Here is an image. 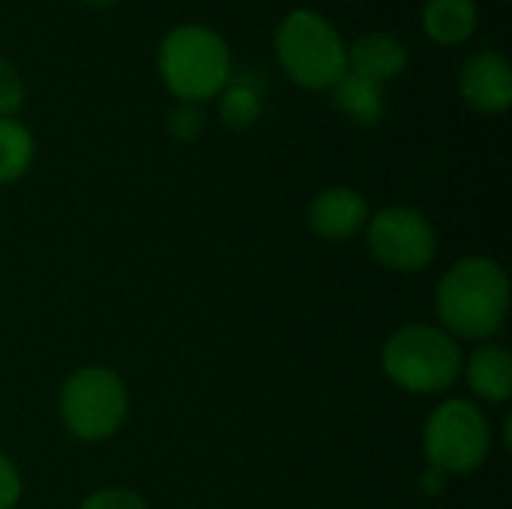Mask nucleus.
Segmentation results:
<instances>
[{
	"mask_svg": "<svg viewBox=\"0 0 512 509\" xmlns=\"http://www.w3.org/2000/svg\"><path fill=\"white\" fill-rule=\"evenodd\" d=\"M435 312L441 318V330L453 339H492L510 312V279L504 267L480 255L456 261L438 282Z\"/></svg>",
	"mask_w": 512,
	"mask_h": 509,
	"instance_id": "f257e3e1",
	"label": "nucleus"
},
{
	"mask_svg": "<svg viewBox=\"0 0 512 509\" xmlns=\"http://www.w3.org/2000/svg\"><path fill=\"white\" fill-rule=\"evenodd\" d=\"M156 69L177 102L201 105L228 87L234 75V57L219 30L189 21L162 36L156 48Z\"/></svg>",
	"mask_w": 512,
	"mask_h": 509,
	"instance_id": "f03ea898",
	"label": "nucleus"
},
{
	"mask_svg": "<svg viewBox=\"0 0 512 509\" xmlns=\"http://www.w3.org/2000/svg\"><path fill=\"white\" fill-rule=\"evenodd\" d=\"M384 375L417 396H438L456 387L465 372L459 339L432 324H408L396 330L381 348Z\"/></svg>",
	"mask_w": 512,
	"mask_h": 509,
	"instance_id": "7ed1b4c3",
	"label": "nucleus"
},
{
	"mask_svg": "<svg viewBox=\"0 0 512 509\" xmlns=\"http://www.w3.org/2000/svg\"><path fill=\"white\" fill-rule=\"evenodd\" d=\"M273 51L285 75L303 90H333L348 72V45L342 33L315 9H291L273 33Z\"/></svg>",
	"mask_w": 512,
	"mask_h": 509,
	"instance_id": "20e7f679",
	"label": "nucleus"
},
{
	"mask_svg": "<svg viewBox=\"0 0 512 509\" xmlns=\"http://www.w3.org/2000/svg\"><path fill=\"white\" fill-rule=\"evenodd\" d=\"M129 414V393L117 372L84 366L72 372L60 390V417L72 438L84 444L108 441L120 432Z\"/></svg>",
	"mask_w": 512,
	"mask_h": 509,
	"instance_id": "39448f33",
	"label": "nucleus"
},
{
	"mask_svg": "<svg viewBox=\"0 0 512 509\" xmlns=\"http://www.w3.org/2000/svg\"><path fill=\"white\" fill-rule=\"evenodd\" d=\"M423 447L438 474H471L489 459L492 426L474 402L450 399L432 411Z\"/></svg>",
	"mask_w": 512,
	"mask_h": 509,
	"instance_id": "423d86ee",
	"label": "nucleus"
},
{
	"mask_svg": "<svg viewBox=\"0 0 512 509\" xmlns=\"http://www.w3.org/2000/svg\"><path fill=\"white\" fill-rule=\"evenodd\" d=\"M369 252L393 273H420L435 261L438 237L432 222L405 204H393L369 216Z\"/></svg>",
	"mask_w": 512,
	"mask_h": 509,
	"instance_id": "0eeeda50",
	"label": "nucleus"
},
{
	"mask_svg": "<svg viewBox=\"0 0 512 509\" xmlns=\"http://www.w3.org/2000/svg\"><path fill=\"white\" fill-rule=\"evenodd\" d=\"M462 99L483 114H504L512 102V69L501 51H477L459 69Z\"/></svg>",
	"mask_w": 512,
	"mask_h": 509,
	"instance_id": "6e6552de",
	"label": "nucleus"
},
{
	"mask_svg": "<svg viewBox=\"0 0 512 509\" xmlns=\"http://www.w3.org/2000/svg\"><path fill=\"white\" fill-rule=\"evenodd\" d=\"M369 222V201L363 192L348 186H330L309 204V228L324 240H351Z\"/></svg>",
	"mask_w": 512,
	"mask_h": 509,
	"instance_id": "1a4fd4ad",
	"label": "nucleus"
},
{
	"mask_svg": "<svg viewBox=\"0 0 512 509\" xmlns=\"http://www.w3.org/2000/svg\"><path fill=\"white\" fill-rule=\"evenodd\" d=\"M405 66H408V48L393 33L369 30L348 45V72L366 81H375L381 87L399 78Z\"/></svg>",
	"mask_w": 512,
	"mask_h": 509,
	"instance_id": "9d476101",
	"label": "nucleus"
},
{
	"mask_svg": "<svg viewBox=\"0 0 512 509\" xmlns=\"http://www.w3.org/2000/svg\"><path fill=\"white\" fill-rule=\"evenodd\" d=\"M468 384L489 405H504L512 396V354L504 345H483L468 357Z\"/></svg>",
	"mask_w": 512,
	"mask_h": 509,
	"instance_id": "9b49d317",
	"label": "nucleus"
},
{
	"mask_svg": "<svg viewBox=\"0 0 512 509\" xmlns=\"http://www.w3.org/2000/svg\"><path fill=\"white\" fill-rule=\"evenodd\" d=\"M477 0H426L423 30L438 45H462L477 30Z\"/></svg>",
	"mask_w": 512,
	"mask_h": 509,
	"instance_id": "f8f14e48",
	"label": "nucleus"
},
{
	"mask_svg": "<svg viewBox=\"0 0 512 509\" xmlns=\"http://www.w3.org/2000/svg\"><path fill=\"white\" fill-rule=\"evenodd\" d=\"M333 102L357 126H378L384 120V114H387L384 87L375 84V81H366V78H360L354 72H345L333 84Z\"/></svg>",
	"mask_w": 512,
	"mask_h": 509,
	"instance_id": "ddd939ff",
	"label": "nucleus"
},
{
	"mask_svg": "<svg viewBox=\"0 0 512 509\" xmlns=\"http://www.w3.org/2000/svg\"><path fill=\"white\" fill-rule=\"evenodd\" d=\"M33 132L18 117H0V186L21 180L33 162Z\"/></svg>",
	"mask_w": 512,
	"mask_h": 509,
	"instance_id": "4468645a",
	"label": "nucleus"
},
{
	"mask_svg": "<svg viewBox=\"0 0 512 509\" xmlns=\"http://www.w3.org/2000/svg\"><path fill=\"white\" fill-rule=\"evenodd\" d=\"M216 99H219V117L231 129H249L264 111L261 87L255 81L243 78V75H231L228 87Z\"/></svg>",
	"mask_w": 512,
	"mask_h": 509,
	"instance_id": "2eb2a0df",
	"label": "nucleus"
},
{
	"mask_svg": "<svg viewBox=\"0 0 512 509\" xmlns=\"http://www.w3.org/2000/svg\"><path fill=\"white\" fill-rule=\"evenodd\" d=\"M27 99V87L12 60L0 57V117H15Z\"/></svg>",
	"mask_w": 512,
	"mask_h": 509,
	"instance_id": "dca6fc26",
	"label": "nucleus"
},
{
	"mask_svg": "<svg viewBox=\"0 0 512 509\" xmlns=\"http://www.w3.org/2000/svg\"><path fill=\"white\" fill-rule=\"evenodd\" d=\"M168 132L177 141H195L204 132V111L198 105H186L180 102L177 108H171L168 114Z\"/></svg>",
	"mask_w": 512,
	"mask_h": 509,
	"instance_id": "f3484780",
	"label": "nucleus"
},
{
	"mask_svg": "<svg viewBox=\"0 0 512 509\" xmlns=\"http://www.w3.org/2000/svg\"><path fill=\"white\" fill-rule=\"evenodd\" d=\"M78 509H147V504L141 495L111 486V489H99V492L87 495Z\"/></svg>",
	"mask_w": 512,
	"mask_h": 509,
	"instance_id": "a211bd4d",
	"label": "nucleus"
},
{
	"mask_svg": "<svg viewBox=\"0 0 512 509\" xmlns=\"http://www.w3.org/2000/svg\"><path fill=\"white\" fill-rule=\"evenodd\" d=\"M21 498V474L9 456L0 453V509H12Z\"/></svg>",
	"mask_w": 512,
	"mask_h": 509,
	"instance_id": "6ab92c4d",
	"label": "nucleus"
},
{
	"mask_svg": "<svg viewBox=\"0 0 512 509\" xmlns=\"http://www.w3.org/2000/svg\"><path fill=\"white\" fill-rule=\"evenodd\" d=\"M87 6H93V9H108V6H114L117 0H84Z\"/></svg>",
	"mask_w": 512,
	"mask_h": 509,
	"instance_id": "aec40b11",
	"label": "nucleus"
}]
</instances>
